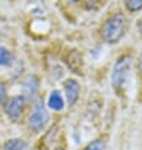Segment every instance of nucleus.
<instances>
[{
	"mask_svg": "<svg viewBox=\"0 0 142 150\" xmlns=\"http://www.w3.org/2000/svg\"><path fill=\"white\" fill-rule=\"evenodd\" d=\"M48 119L49 115L44 106L43 100H39L34 105V109H33L30 116H29V126L34 131H40L47 125Z\"/></svg>",
	"mask_w": 142,
	"mask_h": 150,
	"instance_id": "nucleus-3",
	"label": "nucleus"
},
{
	"mask_svg": "<svg viewBox=\"0 0 142 150\" xmlns=\"http://www.w3.org/2000/svg\"><path fill=\"white\" fill-rule=\"evenodd\" d=\"M64 91L67 96V101L70 106L74 105L79 96V85L74 80H67L64 82Z\"/></svg>",
	"mask_w": 142,
	"mask_h": 150,
	"instance_id": "nucleus-5",
	"label": "nucleus"
},
{
	"mask_svg": "<svg viewBox=\"0 0 142 150\" xmlns=\"http://www.w3.org/2000/svg\"><path fill=\"white\" fill-rule=\"evenodd\" d=\"M54 150H64V149H63V148H56Z\"/></svg>",
	"mask_w": 142,
	"mask_h": 150,
	"instance_id": "nucleus-15",
	"label": "nucleus"
},
{
	"mask_svg": "<svg viewBox=\"0 0 142 150\" xmlns=\"http://www.w3.org/2000/svg\"><path fill=\"white\" fill-rule=\"evenodd\" d=\"M4 150H29L28 144L20 139H11L4 145Z\"/></svg>",
	"mask_w": 142,
	"mask_h": 150,
	"instance_id": "nucleus-8",
	"label": "nucleus"
},
{
	"mask_svg": "<svg viewBox=\"0 0 142 150\" xmlns=\"http://www.w3.org/2000/svg\"><path fill=\"white\" fill-rule=\"evenodd\" d=\"M104 149H106V143L101 139L93 140L84 148V150H104Z\"/></svg>",
	"mask_w": 142,
	"mask_h": 150,
	"instance_id": "nucleus-10",
	"label": "nucleus"
},
{
	"mask_svg": "<svg viewBox=\"0 0 142 150\" xmlns=\"http://www.w3.org/2000/svg\"><path fill=\"white\" fill-rule=\"evenodd\" d=\"M126 18L122 13H116L106 20L102 27V38L110 44L117 43L124 33Z\"/></svg>",
	"mask_w": 142,
	"mask_h": 150,
	"instance_id": "nucleus-1",
	"label": "nucleus"
},
{
	"mask_svg": "<svg viewBox=\"0 0 142 150\" xmlns=\"http://www.w3.org/2000/svg\"><path fill=\"white\" fill-rule=\"evenodd\" d=\"M131 66H132V59L128 56L121 57L116 62L111 78H112V86L118 93H121V91H123V88L127 85L129 72H131Z\"/></svg>",
	"mask_w": 142,
	"mask_h": 150,
	"instance_id": "nucleus-2",
	"label": "nucleus"
},
{
	"mask_svg": "<svg viewBox=\"0 0 142 150\" xmlns=\"http://www.w3.org/2000/svg\"><path fill=\"white\" fill-rule=\"evenodd\" d=\"M140 69L142 72V52H141V56H140Z\"/></svg>",
	"mask_w": 142,
	"mask_h": 150,
	"instance_id": "nucleus-14",
	"label": "nucleus"
},
{
	"mask_svg": "<svg viewBox=\"0 0 142 150\" xmlns=\"http://www.w3.org/2000/svg\"><path fill=\"white\" fill-rule=\"evenodd\" d=\"M11 61V54L5 47H0V66H8Z\"/></svg>",
	"mask_w": 142,
	"mask_h": 150,
	"instance_id": "nucleus-9",
	"label": "nucleus"
},
{
	"mask_svg": "<svg viewBox=\"0 0 142 150\" xmlns=\"http://www.w3.org/2000/svg\"><path fill=\"white\" fill-rule=\"evenodd\" d=\"M25 106L24 96H13L5 105V114L11 121L18 122Z\"/></svg>",
	"mask_w": 142,
	"mask_h": 150,
	"instance_id": "nucleus-4",
	"label": "nucleus"
},
{
	"mask_svg": "<svg viewBox=\"0 0 142 150\" xmlns=\"http://www.w3.org/2000/svg\"><path fill=\"white\" fill-rule=\"evenodd\" d=\"M5 95H6V90H5V86L3 83H0V106L3 105L4 100H5Z\"/></svg>",
	"mask_w": 142,
	"mask_h": 150,
	"instance_id": "nucleus-12",
	"label": "nucleus"
},
{
	"mask_svg": "<svg viewBox=\"0 0 142 150\" xmlns=\"http://www.w3.org/2000/svg\"><path fill=\"white\" fill-rule=\"evenodd\" d=\"M38 91V81L34 76H29L24 82V92L29 98H33Z\"/></svg>",
	"mask_w": 142,
	"mask_h": 150,
	"instance_id": "nucleus-7",
	"label": "nucleus"
},
{
	"mask_svg": "<svg viewBox=\"0 0 142 150\" xmlns=\"http://www.w3.org/2000/svg\"><path fill=\"white\" fill-rule=\"evenodd\" d=\"M126 8L129 11H138L142 9V0H131V1H126Z\"/></svg>",
	"mask_w": 142,
	"mask_h": 150,
	"instance_id": "nucleus-11",
	"label": "nucleus"
},
{
	"mask_svg": "<svg viewBox=\"0 0 142 150\" xmlns=\"http://www.w3.org/2000/svg\"><path fill=\"white\" fill-rule=\"evenodd\" d=\"M48 106H49V109H52V110H54V111H60V110H63V107H64L63 97H62V95L58 92V91H53V92L49 95Z\"/></svg>",
	"mask_w": 142,
	"mask_h": 150,
	"instance_id": "nucleus-6",
	"label": "nucleus"
},
{
	"mask_svg": "<svg viewBox=\"0 0 142 150\" xmlns=\"http://www.w3.org/2000/svg\"><path fill=\"white\" fill-rule=\"evenodd\" d=\"M138 29H140V32L142 33V16H141V19H140V23H138Z\"/></svg>",
	"mask_w": 142,
	"mask_h": 150,
	"instance_id": "nucleus-13",
	"label": "nucleus"
}]
</instances>
